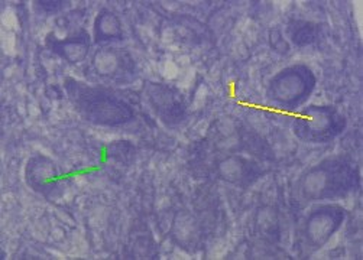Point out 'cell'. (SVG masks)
<instances>
[{
	"mask_svg": "<svg viewBox=\"0 0 363 260\" xmlns=\"http://www.w3.org/2000/svg\"><path fill=\"white\" fill-rule=\"evenodd\" d=\"M89 36L84 32L76 33L62 41H57L52 48L57 54L65 58L68 62H80L86 58L89 52Z\"/></svg>",
	"mask_w": 363,
	"mask_h": 260,
	"instance_id": "cell-7",
	"label": "cell"
},
{
	"mask_svg": "<svg viewBox=\"0 0 363 260\" xmlns=\"http://www.w3.org/2000/svg\"><path fill=\"white\" fill-rule=\"evenodd\" d=\"M345 220L343 208L337 205H324L311 213L306 225V236L310 244L321 247L340 229Z\"/></svg>",
	"mask_w": 363,
	"mask_h": 260,
	"instance_id": "cell-5",
	"label": "cell"
},
{
	"mask_svg": "<svg viewBox=\"0 0 363 260\" xmlns=\"http://www.w3.org/2000/svg\"><path fill=\"white\" fill-rule=\"evenodd\" d=\"M96 40L97 41H112L119 40L122 36V26L116 15L103 11L96 19Z\"/></svg>",
	"mask_w": 363,
	"mask_h": 260,
	"instance_id": "cell-9",
	"label": "cell"
},
{
	"mask_svg": "<svg viewBox=\"0 0 363 260\" xmlns=\"http://www.w3.org/2000/svg\"><path fill=\"white\" fill-rule=\"evenodd\" d=\"M345 118L335 107L310 106L296 116L293 129L307 143H328L343 132Z\"/></svg>",
	"mask_w": 363,
	"mask_h": 260,
	"instance_id": "cell-3",
	"label": "cell"
},
{
	"mask_svg": "<svg viewBox=\"0 0 363 260\" xmlns=\"http://www.w3.org/2000/svg\"><path fill=\"white\" fill-rule=\"evenodd\" d=\"M314 87L313 71L306 65H293L282 69L271 80L268 94L275 103L293 107L307 100Z\"/></svg>",
	"mask_w": 363,
	"mask_h": 260,
	"instance_id": "cell-4",
	"label": "cell"
},
{
	"mask_svg": "<svg viewBox=\"0 0 363 260\" xmlns=\"http://www.w3.org/2000/svg\"><path fill=\"white\" fill-rule=\"evenodd\" d=\"M150 100L158 116L167 123H177L184 118V104L179 94L165 86L154 84L150 87Z\"/></svg>",
	"mask_w": 363,
	"mask_h": 260,
	"instance_id": "cell-6",
	"label": "cell"
},
{
	"mask_svg": "<svg viewBox=\"0 0 363 260\" xmlns=\"http://www.w3.org/2000/svg\"><path fill=\"white\" fill-rule=\"evenodd\" d=\"M67 91L80 115L91 123L119 126L133 119L132 107L111 91L72 80L67 83Z\"/></svg>",
	"mask_w": 363,
	"mask_h": 260,
	"instance_id": "cell-1",
	"label": "cell"
},
{
	"mask_svg": "<svg viewBox=\"0 0 363 260\" xmlns=\"http://www.w3.org/2000/svg\"><path fill=\"white\" fill-rule=\"evenodd\" d=\"M289 35L296 45H308L315 40L317 28L310 22H294L289 26Z\"/></svg>",
	"mask_w": 363,
	"mask_h": 260,
	"instance_id": "cell-10",
	"label": "cell"
},
{
	"mask_svg": "<svg viewBox=\"0 0 363 260\" xmlns=\"http://www.w3.org/2000/svg\"><path fill=\"white\" fill-rule=\"evenodd\" d=\"M28 179L35 190H47L58 181L54 164L44 158H36L29 164Z\"/></svg>",
	"mask_w": 363,
	"mask_h": 260,
	"instance_id": "cell-8",
	"label": "cell"
},
{
	"mask_svg": "<svg viewBox=\"0 0 363 260\" xmlns=\"http://www.w3.org/2000/svg\"><path fill=\"white\" fill-rule=\"evenodd\" d=\"M359 183L356 168L345 159H329L313 168L304 178L303 191L311 200H332L353 191Z\"/></svg>",
	"mask_w": 363,
	"mask_h": 260,
	"instance_id": "cell-2",
	"label": "cell"
}]
</instances>
